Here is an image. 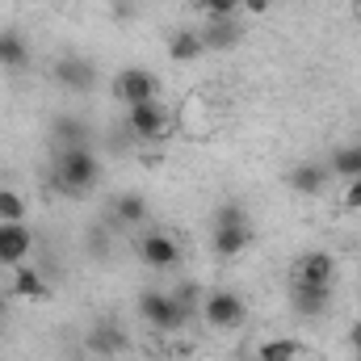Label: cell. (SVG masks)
Wrapping results in <instances>:
<instances>
[{"instance_id": "30bf717a", "label": "cell", "mask_w": 361, "mask_h": 361, "mask_svg": "<svg viewBox=\"0 0 361 361\" xmlns=\"http://www.w3.org/2000/svg\"><path fill=\"white\" fill-rule=\"evenodd\" d=\"M210 248H214V257L235 261L240 252L252 248V223H244V227H214L210 231Z\"/></svg>"}, {"instance_id": "cb8c5ba5", "label": "cell", "mask_w": 361, "mask_h": 361, "mask_svg": "<svg viewBox=\"0 0 361 361\" xmlns=\"http://www.w3.org/2000/svg\"><path fill=\"white\" fill-rule=\"evenodd\" d=\"M202 8H206V17H235L240 0H202Z\"/></svg>"}, {"instance_id": "52a82bcc", "label": "cell", "mask_w": 361, "mask_h": 361, "mask_svg": "<svg viewBox=\"0 0 361 361\" xmlns=\"http://www.w3.org/2000/svg\"><path fill=\"white\" fill-rule=\"evenodd\" d=\"M135 252H139V261L147 265V269H173L180 261V248L173 235H164V231H147L139 244H135Z\"/></svg>"}, {"instance_id": "7a4b0ae2", "label": "cell", "mask_w": 361, "mask_h": 361, "mask_svg": "<svg viewBox=\"0 0 361 361\" xmlns=\"http://www.w3.org/2000/svg\"><path fill=\"white\" fill-rule=\"evenodd\" d=\"M139 311H143V319H147L156 332H164V336H177L180 328H185V319H189V307L177 302L173 294H164V290H143V294H139Z\"/></svg>"}, {"instance_id": "484cf974", "label": "cell", "mask_w": 361, "mask_h": 361, "mask_svg": "<svg viewBox=\"0 0 361 361\" xmlns=\"http://www.w3.org/2000/svg\"><path fill=\"white\" fill-rule=\"evenodd\" d=\"M105 244H109V235H105V227H97V231H92V257H101V252H105Z\"/></svg>"}, {"instance_id": "44dd1931", "label": "cell", "mask_w": 361, "mask_h": 361, "mask_svg": "<svg viewBox=\"0 0 361 361\" xmlns=\"http://www.w3.org/2000/svg\"><path fill=\"white\" fill-rule=\"evenodd\" d=\"M30 206L17 189H0V223H25Z\"/></svg>"}, {"instance_id": "4fadbf2b", "label": "cell", "mask_w": 361, "mask_h": 361, "mask_svg": "<svg viewBox=\"0 0 361 361\" xmlns=\"http://www.w3.org/2000/svg\"><path fill=\"white\" fill-rule=\"evenodd\" d=\"M147 219V197L143 193H118L109 202V223L114 227H139Z\"/></svg>"}, {"instance_id": "9a60e30c", "label": "cell", "mask_w": 361, "mask_h": 361, "mask_svg": "<svg viewBox=\"0 0 361 361\" xmlns=\"http://www.w3.org/2000/svg\"><path fill=\"white\" fill-rule=\"evenodd\" d=\"M240 21L235 17H206V30H202V42H206V51H227V47H235L240 42Z\"/></svg>"}, {"instance_id": "7402d4cb", "label": "cell", "mask_w": 361, "mask_h": 361, "mask_svg": "<svg viewBox=\"0 0 361 361\" xmlns=\"http://www.w3.org/2000/svg\"><path fill=\"white\" fill-rule=\"evenodd\" d=\"M257 361H298V341H265Z\"/></svg>"}, {"instance_id": "603a6c76", "label": "cell", "mask_w": 361, "mask_h": 361, "mask_svg": "<svg viewBox=\"0 0 361 361\" xmlns=\"http://www.w3.org/2000/svg\"><path fill=\"white\" fill-rule=\"evenodd\" d=\"M244 223H248V210L240 202H223L214 210V227H244Z\"/></svg>"}, {"instance_id": "2e32d148", "label": "cell", "mask_w": 361, "mask_h": 361, "mask_svg": "<svg viewBox=\"0 0 361 361\" xmlns=\"http://www.w3.org/2000/svg\"><path fill=\"white\" fill-rule=\"evenodd\" d=\"M197 55H206L202 30H177V34H169V59L173 63H193Z\"/></svg>"}, {"instance_id": "d4e9b609", "label": "cell", "mask_w": 361, "mask_h": 361, "mask_svg": "<svg viewBox=\"0 0 361 361\" xmlns=\"http://www.w3.org/2000/svg\"><path fill=\"white\" fill-rule=\"evenodd\" d=\"M345 185H349V189H345V206H349V210H361V177L345 180Z\"/></svg>"}, {"instance_id": "ac0fdd59", "label": "cell", "mask_w": 361, "mask_h": 361, "mask_svg": "<svg viewBox=\"0 0 361 361\" xmlns=\"http://www.w3.org/2000/svg\"><path fill=\"white\" fill-rule=\"evenodd\" d=\"M328 173L336 180H357L361 177V143H349V147H336L328 156Z\"/></svg>"}, {"instance_id": "83f0119b", "label": "cell", "mask_w": 361, "mask_h": 361, "mask_svg": "<svg viewBox=\"0 0 361 361\" xmlns=\"http://www.w3.org/2000/svg\"><path fill=\"white\" fill-rule=\"evenodd\" d=\"M114 17H122V21H126V17H130V0H118V4H114Z\"/></svg>"}, {"instance_id": "f1b7e54d", "label": "cell", "mask_w": 361, "mask_h": 361, "mask_svg": "<svg viewBox=\"0 0 361 361\" xmlns=\"http://www.w3.org/2000/svg\"><path fill=\"white\" fill-rule=\"evenodd\" d=\"M240 4H244L248 13H265V4H269V0H240Z\"/></svg>"}, {"instance_id": "5bb4252c", "label": "cell", "mask_w": 361, "mask_h": 361, "mask_svg": "<svg viewBox=\"0 0 361 361\" xmlns=\"http://www.w3.org/2000/svg\"><path fill=\"white\" fill-rule=\"evenodd\" d=\"M290 302H294L298 315H324L328 302H332V286H302V281H294L290 286Z\"/></svg>"}, {"instance_id": "5b68a950", "label": "cell", "mask_w": 361, "mask_h": 361, "mask_svg": "<svg viewBox=\"0 0 361 361\" xmlns=\"http://www.w3.org/2000/svg\"><path fill=\"white\" fill-rule=\"evenodd\" d=\"M126 126L135 139H160L164 126H169V109L156 101H139V105H126Z\"/></svg>"}, {"instance_id": "7c38bea8", "label": "cell", "mask_w": 361, "mask_h": 361, "mask_svg": "<svg viewBox=\"0 0 361 361\" xmlns=\"http://www.w3.org/2000/svg\"><path fill=\"white\" fill-rule=\"evenodd\" d=\"M0 68H4V72H25V68H30V42H25V34L13 30V25L0 30Z\"/></svg>"}, {"instance_id": "8fae6325", "label": "cell", "mask_w": 361, "mask_h": 361, "mask_svg": "<svg viewBox=\"0 0 361 361\" xmlns=\"http://www.w3.org/2000/svg\"><path fill=\"white\" fill-rule=\"evenodd\" d=\"M294 281H302V286H332L336 281V261L328 252H307L294 265Z\"/></svg>"}, {"instance_id": "e0dca14e", "label": "cell", "mask_w": 361, "mask_h": 361, "mask_svg": "<svg viewBox=\"0 0 361 361\" xmlns=\"http://www.w3.org/2000/svg\"><path fill=\"white\" fill-rule=\"evenodd\" d=\"M89 349H92V353H101V357L122 353V349H126V328H118L114 319L97 324V328H92V336H89Z\"/></svg>"}, {"instance_id": "4316f807", "label": "cell", "mask_w": 361, "mask_h": 361, "mask_svg": "<svg viewBox=\"0 0 361 361\" xmlns=\"http://www.w3.org/2000/svg\"><path fill=\"white\" fill-rule=\"evenodd\" d=\"M349 345H353V349L361 353V319L353 324V328H349Z\"/></svg>"}, {"instance_id": "ba28073f", "label": "cell", "mask_w": 361, "mask_h": 361, "mask_svg": "<svg viewBox=\"0 0 361 361\" xmlns=\"http://www.w3.org/2000/svg\"><path fill=\"white\" fill-rule=\"evenodd\" d=\"M30 248H34V231L25 223H0V265H8V269L25 265Z\"/></svg>"}, {"instance_id": "3957f363", "label": "cell", "mask_w": 361, "mask_h": 361, "mask_svg": "<svg viewBox=\"0 0 361 361\" xmlns=\"http://www.w3.org/2000/svg\"><path fill=\"white\" fill-rule=\"evenodd\" d=\"M244 315H248V307H244V298L235 290H210V294H202V319L210 328L231 332V328L244 324Z\"/></svg>"}, {"instance_id": "9c48e42d", "label": "cell", "mask_w": 361, "mask_h": 361, "mask_svg": "<svg viewBox=\"0 0 361 361\" xmlns=\"http://www.w3.org/2000/svg\"><path fill=\"white\" fill-rule=\"evenodd\" d=\"M328 164H315V160H302V164H294L290 173H286V185L294 189V193H302V197H315V193H324L328 189Z\"/></svg>"}, {"instance_id": "ffe728a7", "label": "cell", "mask_w": 361, "mask_h": 361, "mask_svg": "<svg viewBox=\"0 0 361 361\" xmlns=\"http://www.w3.org/2000/svg\"><path fill=\"white\" fill-rule=\"evenodd\" d=\"M8 286H13L17 298H47V281H42V273L30 269V265H17Z\"/></svg>"}, {"instance_id": "6da1fadb", "label": "cell", "mask_w": 361, "mask_h": 361, "mask_svg": "<svg viewBox=\"0 0 361 361\" xmlns=\"http://www.w3.org/2000/svg\"><path fill=\"white\" fill-rule=\"evenodd\" d=\"M51 180L63 197H85L101 180V164L89 147H59L55 164H51Z\"/></svg>"}, {"instance_id": "277c9868", "label": "cell", "mask_w": 361, "mask_h": 361, "mask_svg": "<svg viewBox=\"0 0 361 361\" xmlns=\"http://www.w3.org/2000/svg\"><path fill=\"white\" fill-rule=\"evenodd\" d=\"M114 97L122 105H139V101H156L160 97V76L152 68H122L114 76Z\"/></svg>"}, {"instance_id": "f546056e", "label": "cell", "mask_w": 361, "mask_h": 361, "mask_svg": "<svg viewBox=\"0 0 361 361\" xmlns=\"http://www.w3.org/2000/svg\"><path fill=\"white\" fill-rule=\"evenodd\" d=\"M353 13H357V21H361V0H353Z\"/></svg>"}, {"instance_id": "d6986e66", "label": "cell", "mask_w": 361, "mask_h": 361, "mask_svg": "<svg viewBox=\"0 0 361 361\" xmlns=\"http://www.w3.org/2000/svg\"><path fill=\"white\" fill-rule=\"evenodd\" d=\"M51 135H55V143L59 147H89V126L80 122V118H55V126H51Z\"/></svg>"}, {"instance_id": "8992f818", "label": "cell", "mask_w": 361, "mask_h": 361, "mask_svg": "<svg viewBox=\"0 0 361 361\" xmlns=\"http://www.w3.org/2000/svg\"><path fill=\"white\" fill-rule=\"evenodd\" d=\"M51 76H55V85L63 92H89L92 85H97V68H92V59H85V55H63V59H55Z\"/></svg>"}]
</instances>
